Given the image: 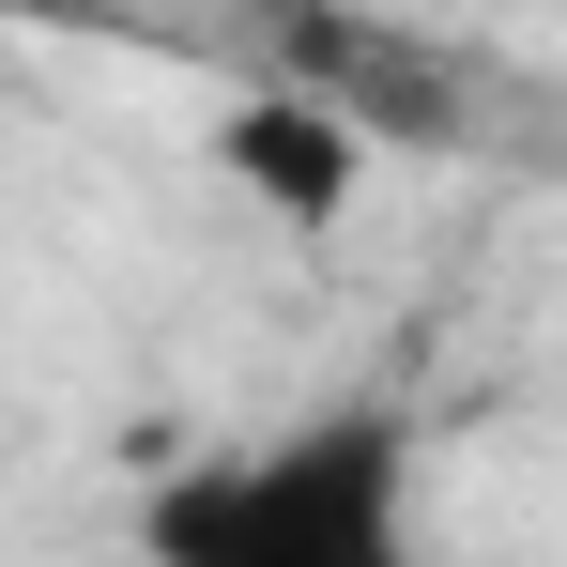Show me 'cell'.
<instances>
[{
	"mask_svg": "<svg viewBox=\"0 0 567 567\" xmlns=\"http://www.w3.org/2000/svg\"><path fill=\"white\" fill-rule=\"evenodd\" d=\"M154 553H199V567H383L399 553V445L383 430H307V445H261L230 475H185L154 506Z\"/></svg>",
	"mask_w": 567,
	"mask_h": 567,
	"instance_id": "obj_1",
	"label": "cell"
},
{
	"mask_svg": "<svg viewBox=\"0 0 567 567\" xmlns=\"http://www.w3.org/2000/svg\"><path fill=\"white\" fill-rule=\"evenodd\" d=\"M215 169L261 199V215L322 230V215H353V185H369V138H353L322 93H246L230 123H215Z\"/></svg>",
	"mask_w": 567,
	"mask_h": 567,
	"instance_id": "obj_2",
	"label": "cell"
}]
</instances>
